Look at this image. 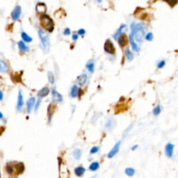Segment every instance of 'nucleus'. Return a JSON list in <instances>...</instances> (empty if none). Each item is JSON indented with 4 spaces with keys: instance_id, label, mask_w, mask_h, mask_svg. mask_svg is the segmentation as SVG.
Listing matches in <instances>:
<instances>
[{
    "instance_id": "nucleus-1",
    "label": "nucleus",
    "mask_w": 178,
    "mask_h": 178,
    "mask_svg": "<svg viewBox=\"0 0 178 178\" xmlns=\"http://www.w3.org/2000/svg\"><path fill=\"white\" fill-rule=\"evenodd\" d=\"M38 36L41 41V47L42 50H44L45 53H48L50 51V42L49 34L46 31L40 29L38 30Z\"/></svg>"
},
{
    "instance_id": "nucleus-2",
    "label": "nucleus",
    "mask_w": 178,
    "mask_h": 178,
    "mask_svg": "<svg viewBox=\"0 0 178 178\" xmlns=\"http://www.w3.org/2000/svg\"><path fill=\"white\" fill-rule=\"evenodd\" d=\"M132 30V34H133L134 38L138 42H143V38L144 36L145 31L144 28L142 24H132L131 26Z\"/></svg>"
},
{
    "instance_id": "nucleus-3",
    "label": "nucleus",
    "mask_w": 178,
    "mask_h": 178,
    "mask_svg": "<svg viewBox=\"0 0 178 178\" xmlns=\"http://www.w3.org/2000/svg\"><path fill=\"white\" fill-rule=\"evenodd\" d=\"M40 22L42 26L45 30L48 31L49 32L53 31L54 29V24L52 19L50 18L48 15H47L46 13L40 15Z\"/></svg>"
},
{
    "instance_id": "nucleus-4",
    "label": "nucleus",
    "mask_w": 178,
    "mask_h": 178,
    "mask_svg": "<svg viewBox=\"0 0 178 178\" xmlns=\"http://www.w3.org/2000/svg\"><path fill=\"white\" fill-rule=\"evenodd\" d=\"M22 15V7L20 6H16L12 11L11 14V18L13 21H17L20 19Z\"/></svg>"
},
{
    "instance_id": "nucleus-5",
    "label": "nucleus",
    "mask_w": 178,
    "mask_h": 178,
    "mask_svg": "<svg viewBox=\"0 0 178 178\" xmlns=\"http://www.w3.org/2000/svg\"><path fill=\"white\" fill-rule=\"evenodd\" d=\"M104 49H105V52L107 53L110 54H114L115 52H116V49H115L114 45H113V42L109 39L107 40L106 42H105Z\"/></svg>"
},
{
    "instance_id": "nucleus-6",
    "label": "nucleus",
    "mask_w": 178,
    "mask_h": 178,
    "mask_svg": "<svg viewBox=\"0 0 178 178\" xmlns=\"http://www.w3.org/2000/svg\"><path fill=\"white\" fill-rule=\"evenodd\" d=\"M120 143H121V142L119 141H118V142L116 143V144H115V146H113V148L112 149H111V150L109 152L108 156H107V157H108L109 158H110V159L113 158V157H114V156L116 155V154L119 152L120 146Z\"/></svg>"
},
{
    "instance_id": "nucleus-7",
    "label": "nucleus",
    "mask_w": 178,
    "mask_h": 178,
    "mask_svg": "<svg viewBox=\"0 0 178 178\" xmlns=\"http://www.w3.org/2000/svg\"><path fill=\"white\" fill-rule=\"evenodd\" d=\"M36 11L38 13L40 14V15L45 14L47 12V6L44 3L39 2L36 4Z\"/></svg>"
},
{
    "instance_id": "nucleus-8",
    "label": "nucleus",
    "mask_w": 178,
    "mask_h": 178,
    "mask_svg": "<svg viewBox=\"0 0 178 178\" xmlns=\"http://www.w3.org/2000/svg\"><path fill=\"white\" fill-rule=\"evenodd\" d=\"M174 145L172 143H168L165 147V153L167 157L171 158L173 154V150H174Z\"/></svg>"
},
{
    "instance_id": "nucleus-9",
    "label": "nucleus",
    "mask_w": 178,
    "mask_h": 178,
    "mask_svg": "<svg viewBox=\"0 0 178 178\" xmlns=\"http://www.w3.org/2000/svg\"><path fill=\"white\" fill-rule=\"evenodd\" d=\"M52 100L54 102H61L63 101V96L59 93L58 91L54 89L52 90Z\"/></svg>"
},
{
    "instance_id": "nucleus-10",
    "label": "nucleus",
    "mask_w": 178,
    "mask_h": 178,
    "mask_svg": "<svg viewBox=\"0 0 178 178\" xmlns=\"http://www.w3.org/2000/svg\"><path fill=\"white\" fill-rule=\"evenodd\" d=\"M36 102L35 97H30L29 100L26 102V109H27V112L28 113H31V111H32L33 108L34 107V104Z\"/></svg>"
},
{
    "instance_id": "nucleus-11",
    "label": "nucleus",
    "mask_w": 178,
    "mask_h": 178,
    "mask_svg": "<svg viewBox=\"0 0 178 178\" xmlns=\"http://www.w3.org/2000/svg\"><path fill=\"white\" fill-rule=\"evenodd\" d=\"M24 105V100H23V95L22 93V91H19L18 97V103H17V109L18 111H21Z\"/></svg>"
},
{
    "instance_id": "nucleus-12",
    "label": "nucleus",
    "mask_w": 178,
    "mask_h": 178,
    "mask_svg": "<svg viewBox=\"0 0 178 178\" xmlns=\"http://www.w3.org/2000/svg\"><path fill=\"white\" fill-rule=\"evenodd\" d=\"M118 43L121 48H124L125 45H127V36H126V35H125V34H121V35L120 36V37L118 38Z\"/></svg>"
},
{
    "instance_id": "nucleus-13",
    "label": "nucleus",
    "mask_w": 178,
    "mask_h": 178,
    "mask_svg": "<svg viewBox=\"0 0 178 178\" xmlns=\"http://www.w3.org/2000/svg\"><path fill=\"white\" fill-rule=\"evenodd\" d=\"M130 42L131 44V46H132V50H133L134 52H139L140 49L139 48H138V45H136V42H134V38L133 34H132V33L130 35Z\"/></svg>"
},
{
    "instance_id": "nucleus-14",
    "label": "nucleus",
    "mask_w": 178,
    "mask_h": 178,
    "mask_svg": "<svg viewBox=\"0 0 178 178\" xmlns=\"http://www.w3.org/2000/svg\"><path fill=\"white\" fill-rule=\"evenodd\" d=\"M88 76L86 75V74H82V75H80L79 77L77 79V82H78L79 85L80 86H84L85 83H86V81H87Z\"/></svg>"
},
{
    "instance_id": "nucleus-15",
    "label": "nucleus",
    "mask_w": 178,
    "mask_h": 178,
    "mask_svg": "<svg viewBox=\"0 0 178 178\" xmlns=\"http://www.w3.org/2000/svg\"><path fill=\"white\" fill-rule=\"evenodd\" d=\"M126 28H127V26H126V25H125V24H122V26H121L119 28L118 30V31L116 32V34L113 35V38H114L115 40H118V39L120 36L122 34V31H123L124 29H126Z\"/></svg>"
},
{
    "instance_id": "nucleus-16",
    "label": "nucleus",
    "mask_w": 178,
    "mask_h": 178,
    "mask_svg": "<svg viewBox=\"0 0 178 178\" xmlns=\"http://www.w3.org/2000/svg\"><path fill=\"white\" fill-rule=\"evenodd\" d=\"M85 171H86V169L82 166H79L75 169V173L78 177H82Z\"/></svg>"
},
{
    "instance_id": "nucleus-17",
    "label": "nucleus",
    "mask_w": 178,
    "mask_h": 178,
    "mask_svg": "<svg viewBox=\"0 0 178 178\" xmlns=\"http://www.w3.org/2000/svg\"><path fill=\"white\" fill-rule=\"evenodd\" d=\"M86 67L91 73H93L94 72V68H95V64H94L93 60H91V61H89L86 64Z\"/></svg>"
},
{
    "instance_id": "nucleus-18",
    "label": "nucleus",
    "mask_w": 178,
    "mask_h": 178,
    "mask_svg": "<svg viewBox=\"0 0 178 178\" xmlns=\"http://www.w3.org/2000/svg\"><path fill=\"white\" fill-rule=\"evenodd\" d=\"M50 93V89L48 87L42 88V89L39 91L38 92V96H40V97H44L45 96H47Z\"/></svg>"
},
{
    "instance_id": "nucleus-19",
    "label": "nucleus",
    "mask_w": 178,
    "mask_h": 178,
    "mask_svg": "<svg viewBox=\"0 0 178 178\" xmlns=\"http://www.w3.org/2000/svg\"><path fill=\"white\" fill-rule=\"evenodd\" d=\"M18 48L20 49V50L21 52H28L29 51V48H28L27 46H26V45L24 44V42L22 41H19L18 43Z\"/></svg>"
},
{
    "instance_id": "nucleus-20",
    "label": "nucleus",
    "mask_w": 178,
    "mask_h": 178,
    "mask_svg": "<svg viewBox=\"0 0 178 178\" xmlns=\"http://www.w3.org/2000/svg\"><path fill=\"white\" fill-rule=\"evenodd\" d=\"M9 71V67L8 65L4 61H0V72H7Z\"/></svg>"
},
{
    "instance_id": "nucleus-21",
    "label": "nucleus",
    "mask_w": 178,
    "mask_h": 178,
    "mask_svg": "<svg viewBox=\"0 0 178 178\" xmlns=\"http://www.w3.org/2000/svg\"><path fill=\"white\" fill-rule=\"evenodd\" d=\"M79 94V89L76 85H74L72 87L71 91H70V95L72 97H77Z\"/></svg>"
},
{
    "instance_id": "nucleus-22",
    "label": "nucleus",
    "mask_w": 178,
    "mask_h": 178,
    "mask_svg": "<svg viewBox=\"0 0 178 178\" xmlns=\"http://www.w3.org/2000/svg\"><path fill=\"white\" fill-rule=\"evenodd\" d=\"M21 37L24 41L27 42H31L33 40L32 38H31V36H29L27 34H26V33L24 32V31H22V32L21 33Z\"/></svg>"
},
{
    "instance_id": "nucleus-23",
    "label": "nucleus",
    "mask_w": 178,
    "mask_h": 178,
    "mask_svg": "<svg viewBox=\"0 0 178 178\" xmlns=\"http://www.w3.org/2000/svg\"><path fill=\"white\" fill-rule=\"evenodd\" d=\"M100 167V163L97 161L93 162L91 165L89 166V170L91 171H96Z\"/></svg>"
},
{
    "instance_id": "nucleus-24",
    "label": "nucleus",
    "mask_w": 178,
    "mask_h": 178,
    "mask_svg": "<svg viewBox=\"0 0 178 178\" xmlns=\"http://www.w3.org/2000/svg\"><path fill=\"white\" fill-rule=\"evenodd\" d=\"M73 156L75 158V159L79 160L81 157V151L79 149H75L73 151Z\"/></svg>"
},
{
    "instance_id": "nucleus-25",
    "label": "nucleus",
    "mask_w": 178,
    "mask_h": 178,
    "mask_svg": "<svg viewBox=\"0 0 178 178\" xmlns=\"http://www.w3.org/2000/svg\"><path fill=\"white\" fill-rule=\"evenodd\" d=\"M125 55H126V58H127V59L129 61H132V60H133L134 59L133 53H132V52L129 50V48H127V50H125Z\"/></svg>"
},
{
    "instance_id": "nucleus-26",
    "label": "nucleus",
    "mask_w": 178,
    "mask_h": 178,
    "mask_svg": "<svg viewBox=\"0 0 178 178\" xmlns=\"http://www.w3.org/2000/svg\"><path fill=\"white\" fill-rule=\"evenodd\" d=\"M125 172L126 174L129 176V177H132V176L134 175L135 171H134V169L132 168H127L125 169Z\"/></svg>"
},
{
    "instance_id": "nucleus-27",
    "label": "nucleus",
    "mask_w": 178,
    "mask_h": 178,
    "mask_svg": "<svg viewBox=\"0 0 178 178\" xmlns=\"http://www.w3.org/2000/svg\"><path fill=\"white\" fill-rule=\"evenodd\" d=\"M48 80L50 81V83L53 84L55 81V79H54V76L53 73L52 72H49L48 74Z\"/></svg>"
},
{
    "instance_id": "nucleus-28",
    "label": "nucleus",
    "mask_w": 178,
    "mask_h": 178,
    "mask_svg": "<svg viewBox=\"0 0 178 178\" xmlns=\"http://www.w3.org/2000/svg\"><path fill=\"white\" fill-rule=\"evenodd\" d=\"M152 113H153V114L155 116H159V115L160 114V113H161V107L159 106V105H157V106L154 109L153 111H152Z\"/></svg>"
},
{
    "instance_id": "nucleus-29",
    "label": "nucleus",
    "mask_w": 178,
    "mask_h": 178,
    "mask_svg": "<svg viewBox=\"0 0 178 178\" xmlns=\"http://www.w3.org/2000/svg\"><path fill=\"white\" fill-rule=\"evenodd\" d=\"M164 1H166L171 6H174L177 3L178 0H164Z\"/></svg>"
},
{
    "instance_id": "nucleus-30",
    "label": "nucleus",
    "mask_w": 178,
    "mask_h": 178,
    "mask_svg": "<svg viewBox=\"0 0 178 178\" xmlns=\"http://www.w3.org/2000/svg\"><path fill=\"white\" fill-rule=\"evenodd\" d=\"M146 39L147 40H148V41H152V39H153V34L151 32L148 33V34L146 36Z\"/></svg>"
},
{
    "instance_id": "nucleus-31",
    "label": "nucleus",
    "mask_w": 178,
    "mask_h": 178,
    "mask_svg": "<svg viewBox=\"0 0 178 178\" xmlns=\"http://www.w3.org/2000/svg\"><path fill=\"white\" fill-rule=\"evenodd\" d=\"M112 124H113L112 120H111V119H109L107 122L105 127H106V128H107V129H110V128H111V127H112Z\"/></svg>"
},
{
    "instance_id": "nucleus-32",
    "label": "nucleus",
    "mask_w": 178,
    "mask_h": 178,
    "mask_svg": "<svg viewBox=\"0 0 178 178\" xmlns=\"http://www.w3.org/2000/svg\"><path fill=\"white\" fill-rule=\"evenodd\" d=\"M165 65H166V61L164 60H163V61H161L159 63L158 65H157V67H158V68H162V67H164Z\"/></svg>"
},
{
    "instance_id": "nucleus-33",
    "label": "nucleus",
    "mask_w": 178,
    "mask_h": 178,
    "mask_svg": "<svg viewBox=\"0 0 178 178\" xmlns=\"http://www.w3.org/2000/svg\"><path fill=\"white\" fill-rule=\"evenodd\" d=\"M99 147H93L92 149L91 150V151H90V153L91 154H95V153H97V152L99 151Z\"/></svg>"
},
{
    "instance_id": "nucleus-34",
    "label": "nucleus",
    "mask_w": 178,
    "mask_h": 178,
    "mask_svg": "<svg viewBox=\"0 0 178 178\" xmlns=\"http://www.w3.org/2000/svg\"><path fill=\"white\" fill-rule=\"evenodd\" d=\"M41 102H42V97H40V98H38V100L37 104H36V107H35L36 111H37V110L38 109V108H39V107H40Z\"/></svg>"
},
{
    "instance_id": "nucleus-35",
    "label": "nucleus",
    "mask_w": 178,
    "mask_h": 178,
    "mask_svg": "<svg viewBox=\"0 0 178 178\" xmlns=\"http://www.w3.org/2000/svg\"><path fill=\"white\" fill-rule=\"evenodd\" d=\"M70 33H71V31H70V29L69 28H66L65 30L64 31V34L66 36L70 35Z\"/></svg>"
},
{
    "instance_id": "nucleus-36",
    "label": "nucleus",
    "mask_w": 178,
    "mask_h": 178,
    "mask_svg": "<svg viewBox=\"0 0 178 178\" xmlns=\"http://www.w3.org/2000/svg\"><path fill=\"white\" fill-rule=\"evenodd\" d=\"M132 125H130V126H129V127H127V129H126L125 131V132H124V133H123V137H125L126 135L127 134V133H128L129 131H130L131 129H132Z\"/></svg>"
},
{
    "instance_id": "nucleus-37",
    "label": "nucleus",
    "mask_w": 178,
    "mask_h": 178,
    "mask_svg": "<svg viewBox=\"0 0 178 178\" xmlns=\"http://www.w3.org/2000/svg\"><path fill=\"white\" fill-rule=\"evenodd\" d=\"M77 34H78L79 35L83 36V35H84L85 34H86V31H85V30L83 29H81L79 30L78 32H77Z\"/></svg>"
},
{
    "instance_id": "nucleus-38",
    "label": "nucleus",
    "mask_w": 178,
    "mask_h": 178,
    "mask_svg": "<svg viewBox=\"0 0 178 178\" xmlns=\"http://www.w3.org/2000/svg\"><path fill=\"white\" fill-rule=\"evenodd\" d=\"M79 36H78V34H73L72 36V38L73 40H77V39H78Z\"/></svg>"
},
{
    "instance_id": "nucleus-39",
    "label": "nucleus",
    "mask_w": 178,
    "mask_h": 178,
    "mask_svg": "<svg viewBox=\"0 0 178 178\" xmlns=\"http://www.w3.org/2000/svg\"><path fill=\"white\" fill-rule=\"evenodd\" d=\"M137 148H138V146H137V145H135V146H134L132 148V151H134L135 150L137 149Z\"/></svg>"
},
{
    "instance_id": "nucleus-40",
    "label": "nucleus",
    "mask_w": 178,
    "mask_h": 178,
    "mask_svg": "<svg viewBox=\"0 0 178 178\" xmlns=\"http://www.w3.org/2000/svg\"><path fill=\"white\" fill-rule=\"evenodd\" d=\"M3 97H4V95H3V93L1 92V91H0V100H3Z\"/></svg>"
},
{
    "instance_id": "nucleus-41",
    "label": "nucleus",
    "mask_w": 178,
    "mask_h": 178,
    "mask_svg": "<svg viewBox=\"0 0 178 178\" xmlns=\"http://www.w3.org/2000/svg\"><path fill=\"white\" fill-rule=\"evenodd\" d=\"M1 118H3V114L0 112V119H1Z\"/></svg>"
},
{
    "instance_id": "nucleus-42",
    "label": "nucleus",
    "mask_w": 178,
    "mask_h": 178,
    "mask_svg": "<svg viewBox=\"0 0 178 178\" xmlns=\"http://www.w3.org/2000/svg\"><path fill=\"white\" fill-rule=\"evenodd\" d=\"M98 1H100H100H101V0H98Z\"/></svg>"
}]
</instances>
